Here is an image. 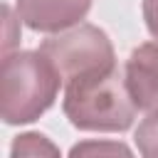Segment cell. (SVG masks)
Wrapping results in <instances>:
<instances>
[{"mask_svg":"<svg viewBox=\"0 0 158 158\" xmlns=\"http://www.w3.org/2000/svg\"><path fill=\"white\" fill-rule=\"evenodd\" d=\"M62 109L79 131H126L138 111L118 67L67 81Z\"/></svg>","mask_w":158,"mask_h":158,"instance_id":"obj_1","label":"cell"},{"mask_svg":"<svg viewBox=\"0 0 158 158\" xmlns=\"http://www.w3.org/2000/svg\"><path fill=\"white\" fill-rule=\"evenodd\" d=\"M62 77L54 64L37 52L2 54L0 64V116L7 126L37 121L54 101Z\"/></svg>","mask_w":158,"mask_h":158,"instance_id":"obj_2","label":"cell"},{"mask_svg":"<svg viewBox=\"0 0 158 158\" xmlns=\"http://www.w3.org/2000/svg\"><path fill=\"white\" fill-rule=\"evenodd\" d=\"M40 52L54 64L64 84L116 67V54L109 35L96 25H86V22L47 37L40 44Z\"/></svg>","mask_w":158,"mask_h":158,"instance_id":"obj_3","label":"cell"},{"mask_svg":"<svg viewBox=\"0 0 158 158\" xmlns=\"http://www.w3.org/2000/svg\"><path fill=\"white\" fill-rule=\"evenodd\" d=\"M94 0H17V17L35 32H64L89 15Z\"/></svg>","mask_w":158,"mask_h":158,"instance_id":"obj_4","label":"cell"},{"mask_svg":"<svg viewBox=\"0 0 158 158\" xmlns=\"http://www.w3.org/2000/svg\"><path fill=\"white\" fill-rule=\"evenodd\" d=\"M128 94L141 111H158V42L138 44L123 67Z\"/></svg>","mask_w":158,"mask_h":158,"instance_id":"obj_5","label":"cell"},{"mask_svg":"<svg viewBox=\"0 0 158 158\" xmlns=\"http://www.w3.org/2000/svg\"><path fill=\"white\" fill-rule=\"evenodd\" d=\"M10 158H62L59 148L40 131H27L15 136L10 146Z\"/></svg>","mask_w":158,"mask_h":158,"instance_id":"obj_6","label":"cell"},{"mask_svg":"<svg viewBox=\"0 0 158 158\" xmlns=\"http://www.w3.org/2000/svg\"><path fill=\"white\" fill-rule=\"evenodd\" d=\"M69 158H136L133 151L123 141H106V138H89L72 146Z\"/></svg>","mask_w":158,"mask_h":158,"instance_id":"obj_7","label":"cell"},{"mask_svg":"<svg viewBox=\"0 0 158 158\" xmlns=\"http://www.w3.org/2000/svg\"><path fill=\"white\" fill-rule=\"evenodd\" d=\"M133 141L143 158H158V111H151L136 128Z\"/></svg>","mask_w":158,"mask_h":158,"instance_id":"obj_8","label":"cell"},{"mask_svg":"<svg viewBox=\"0 0 158 158\" xmlns=\"http://www.w3.org/2000/svg\"><path fill=\"white\" fill-rule=\"evenodd\" d=\"M2 20H5V42H2V54H10V47L20 40L17 35H12V25H15V17H12V10L10 5H2Z\"/></svg>","mask_w":158,"mask_h":158,"instance_id":"obj_9","label":"cell"},{"mask_svg":"<svg viewBox=\"0 0 158 158\" xmlns=\"http://www.w3.org/2000/svg\"><path fill=\"white\" fill-rule=\"evenodd\" d=\"M143 20L148 32L158 40V0H143Z\"/></svg>","mask_w":158,"mask_h":158,"instance_id":"obj_10","label":"cell"}]
</instances>
